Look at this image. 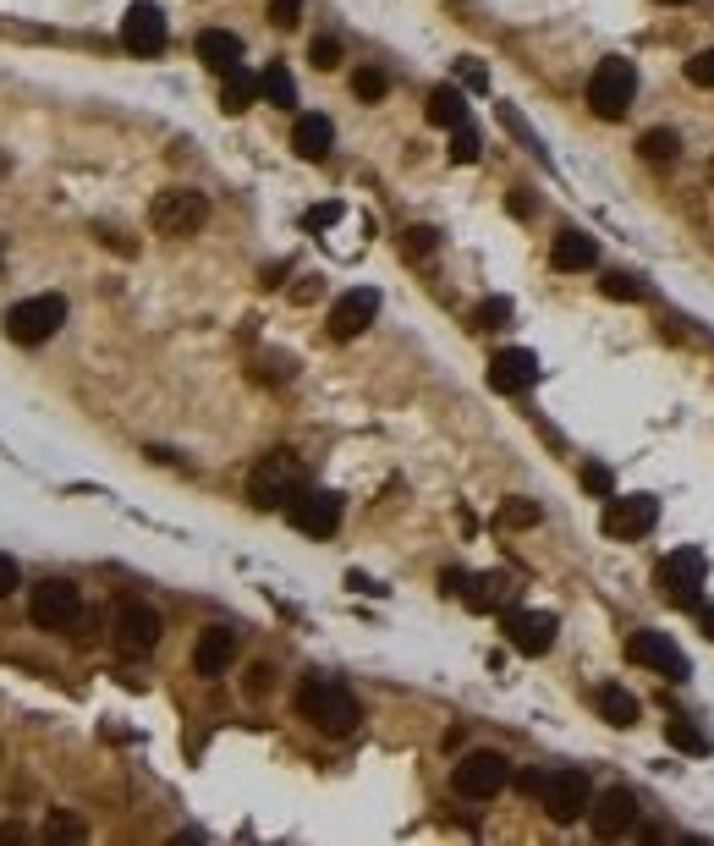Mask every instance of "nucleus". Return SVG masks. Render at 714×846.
<instances>
[{
  "label": "nucleus",
  "mask_w": 714,
  "mask_h": 846,
  "mask_svg": "<svg viewBox=\"0 0 714 846\" xmlns=\"http://www.w3.org/2000/svg\"><path fill=\"white\" fill-rule=\"evenodd\" d=\"M710 176H714V159H710Z\"/></svg>",
  "instance_id": "obj_47"
},
{
  "label": "nucleus",
  "mask_w": 714,
  "mask_h": 846,
  "mask_svg": "<svg viewBox=\"0 0 714 846\" xmlns=\"http://www.w3.org/2000/svg\"><path fill=\"white\" fill-rule=\"evenodd\" d=\"M511 594V582L500 577V571H484V577H467V588H462V599L473 605V610H500V599Z\"/></svg>",
  "instance_id": "obj_25"
},
{
  "label": "nucleus",
  "mask_w": 714,
  "mask_h": 846,
  "mask_svg": "<svg viewBox=\"0 0 714 846\" xmlns=\"http://www.w3.org/2000/svg\"><path fill=\"white\" fill-rule=\"evenodd\" d=\"M665 736H671V747H682V753H710V736H704L699 725H687V714H676V720L665 725Z\"/></svg>",
  "instance_id": "obj_30"
},
{
  "label": "nucleus",
  "mask_w": 714,
  "mask_h": 846,
  "mask_svg": "<svg viewBox=\"0 0 714 846\" xmlns=\"http://www.w3.org/2000/svg\"><path fill=\"white\" fill-rule=\"evenodd\" d=\"M627 654L638 660V666H649V671H660L665 682H687V654L665 638V632H632V643H627Z\"/></svg>",
  "instance_id": "obj_14"
},
{
  "label": "nucleus",
  "mask_w": 714,
  "mask_h": 846,
  "mask_svg": "<svg viewBox=\"0 0 714 846\" xmlns=\"http://www.w3.org/2000/svg\"><path fill=\"white\" fill-rule=\"evenodd\" d=\"M154 643H159V616L148 605H122V616H116V649L127 660H143V654H154Z\"/></svg>",
  "instance_id": "obj_18"
},
{
  "label": "nucleus",
  "mask_w": 714,
  "mask_h": 846,
  "mask_svg": "<svg viewBox=\"0 0 714 846\" xmlns=\"http://www.w3.org/2000/svg\"><path fill=\"white\" fill-rule=\"evenodd\" d=\"M165 39H170V22H165V11L159 6H148V0H138L127 17H122V44L133 50V55H159L165 50Z\"/></svg>",
  "instance_id": "obj_13"
},
{
  "label": "nucleus",
  "mask_w": 714,
  "mask_h": 846,
  "mask_svg": "<svg viewBox=\"0 0 714 846\" xmlns=\"http://www.w3.org/2000/svg\"><path fill=\"white\" fill-rule=\"evenodd\" d=\"M61 324H66V297H61V291H39V297H28V302H17V308L6 313V336H11L17 347H39V341H50Z\"/></svg>",
  "instance_id": "obj_3"
},
{
  "label": "nucleus",
  "mask_w": 714,
  "mask_h": 846,
  "mask_svg": "<svg viewBox=\"0 0 714 846\" xmlns=\"http://www.w3.org/2000/svg\"><path fill=\"white\" fill-rule=\"evenodd\" d=\"M330 220H341V204H319V209H308V226H313V231L330 226Z\"/></svg>",
  "instance_id": "obj_42"
},
{
  "label": "nucleus",
  "mask_w": 714,
  "mask_h": 846,
  "mask_svg": "<svg viewBox=\"0 0 714 846\" xmlns=\"http://www.w3.org/2000/svg\"><path fill=\"white\" fill-rule=\"evenodd\" d=\"M286 517H291V528L297 534H308V539H330L335 528H341V495H330V489H297L291 501H286Z\"/></svg>",
  "instance_id": "obj_9"
},
{
  "label": "nucleus",
  "mask_w": 714,
  "mask_h": 846,
  "mask_svg": "<svg viewBox=\"0 0 714 846\" xmlns=\"http://www.w3.org/2000/svg\"><path fill=\"white\" fill-rule=\"evenodd\" d=\"M297 489H302V462H297L291 451H270V456L253 467V478H248V501L265 506V512L286 506Z\"/></svg>",
  "instance_id": "obj_6"
},
{
  "label": "nucleus",
  "mask_w": 714,
  "mask_h": 846,
  "mask_svg": "<svg viewBox=\"0 0 714 846\" xmlns=\"http://www.w3.org/2000/svg\"><path fill=\"white\" fill-rule=\"evenodd\" d=\"M330 143H335L330 116H319V111L297 116V127H291V148H297L302 159H324V154H330Z\"/></svg>",
  "instance_id": "obj_21"
},
{
  "label": "nucleus",
  "mask_w": 714,
  "mask_h": 846,
  "mask_svg": "<svg viewBox=\"0 0 714 846\" xmlns=\"http://www.w3.org/2000/svg\"><path fill=\"white\" fill-rule=\"evenodd\" d=\"M456 78H462L467 89H484V83H489V72H484V61H473V55H462V61H456Z\"/></svg>",
  "instance_id": "obj_39"
},
{
  "label": "nucleus",
  "mask_w": 714,
  "mask_h": 846,
  "mask_svg": "<svg viewBox=\"0 0 714 846\" xmlns=\"http://www.w3.org/2000/svg\"><path fill=\"white\" fill-rule=\"evenodd\" d=\"M297 17H302V0H270V22L276 28H297Z\"/></svg>",
  "instance_id": "obj_41"
},
{
  "label": "nucleus",
  "mask_w": 714,
  "mask_h": 846,
  "mask_svg": "<svg viewBox=\"0 0 714 846\" xmlns=\"http://www.w3.org/2000/svg\"><path fill=\"white\" fill-rule=\"evenodd\" d=\"M550 259H556V270H593L599 265V248H593L588 231H561L556 248H550Z\"/></svg>",
  "instance_id": "obj_22"
},
{
  "label": "nucleus",
  "mask_w": 714,
  "mask_h": 846,
  "mask_svg": "<svg viewBox=\"0 0 714 846\" xmlns=\"http://www.w3.org/2000/svg\"><path fill=\"white\" fill-rule=\"evenodd\" d=\"M599 291H604V297H615V302H638V297H643V286L632 281V276H621V270H610V276L599 281Z\"/></svg>",
  "instance_id": "obj_35"
},
{
  "label": "nucleus",
  "mask_w": 714,
  "mask_h": 846,
  "mask_svg": "<svg viewBox=\"0 0 714 846\" xmlns=\"http://www.w3.org/2000/svg\"><path fill=\"white\" fill-rule=\"evenodd\" d=\"M308 61H313L319 72H335V66H341V39H324V33H319V39L308 44Z\"/></svg>",
  "instance_id": "obj_32"
},
{
  "label": "nucleus",
  "mask_w": 714,
  "mask_h": 846,
  "mask_svg": "<svg viewBox=\"0 0 714 846\" xmlns=\"http://www.w3.org/2000/svg\"><path fill=\"white\" fill-rule=\"evenodd\" d=\"M687 78H693L699 89H714V50H704V55L687 61Z\"/></svg>",
  "instance_id": "obj_37"
},
{
  "label": "nucleus",
  "mask_w": 714,
  "mask_h": 846,
  "mask_svg": "<svg viewBox=\"0 0 714 846\" xmlns=\"http://www.w3.org/2000/svg\"><path fill=\"white\" fill-rule=\"evenodd\" d=\"M660 6H682V0H660Z\"/></svg>",
  "instance_id": "obj_46"
},
{
  "label": "nucleus",
  "mask_w": 714,
  "mask_h": 846,
  "mask_svg": "<svg viewBox=\"0 0 714 846\" xmlns=\"http://www.w3.org/2000/svg\"><path fill=\"white\" fill-rule=\"evenodd\" d=\"M704 632L714 638V605H704Z\"/></svg>",
  "instance_id": "obj_45"
},
{
  "label": "nucleus",
  "mask_w": 714,
  "mask_h": 846,
  "mask_svg": "<svg viewBox=\"0 0 714 846\" xmlns=\"http://www.w3.org/2000/svg\"><path fill=\"white\" fill-rule=\"evenodd\" d=\"M556 632H561V621L545 610H506V638L517 654H550Z\"/></svg>",
  "instance_id": "obj_17"
},
{
  "label": "nucleus",
  "mask_w": 714,
  "mask_h": 846,
  "mask_svg": "<svg viewBox=\"0 0 714 846\" xmlns=\"http://www.w3.org/2000/svg\"><path fill=\"white\" fill-rule=\"evenodd\" d=\"M198 61L209 66V72H231V66H242V39L237 33H226V28H204L198 33Z\"/></svg>",
  "instance_id": "obj_20"
},
{
  "label": "nucleus",
  "mask_w": 714,
  "mask_h": 846,
  "mask_svg": "<svg viewBox=\"0 0 714 846\" xmlns=\"http://www.w3.org/2000/svg\"><path fill=\"white\" fill-rule=\"evenodd\" d=\"M506 781H511V764H506L500 753H489V747H478V753L456 759V770H451V786H456L462 797H473V803L500 797V792H506Z\"/></svg>",
  "instance_id": "obj_7"
},
{
  "label": "nucleus",
  "mask_w": 714,
  "mask_h": 846,
  "mask_svg": "<svg viewBox=\"0 0 714 846\" xmlns=\"http://www.w3.org/2000/svg\"><path fill=\"white\" fill-rule=\"evenodd\" d=\"M231 660H237V632H226V627L198 632V643H193V671L198 677H220Z\"/></svg>",
  "instance_id": "obj_19"
},
{
  "label": "nucleus",
  "mask_w": 714,
  "mask_h": 846,
  "mask_svg": "<svg viewBox=\"0 0 714 846\" xmlns=\"http://www.w3.org/2000/svg\"><path fill=\"white\" fill-rule=\"evenodd\" d=\"M22 588V566H17V556H0V599H11Z\"/></svg>",
  "instance_id": "obj_38"
},
{
  "label": "nucleus",
  "mask_w": 714,
  "mask_h": 846,
  "mask_svg": "<svg viewBox=\"0 0 714 846\" xmlns=\"http://www.w3.org/2000/svg\"><path fill=\"white\" fill-rule=\"evenodd\" d=\"M204 220H209V198L193 193V187H165V193H154V204H148V226H154L159 237H193Z\"/></svg>",
  "instance_id": "obj_4"
},
{
  "label": "nucleus",
  "mask_w": 714,
  "mask_h": 846,
  "mask_svg": "<svg viewBox=\"0 0 714 846\" xmlns=\"http://www.w3.org/2000/svg\"><path fill=\"white\" fill-rule=\"evenodd\" d=\"M599 714H604L615 731H627V725H638V699H632L627 688L610 682V688H599Z\"/></svg>",
  "instance_id": "obj_26"
},
{
  "label": "nucleus",
  "mask_w": 714,
  "mask_h": 846,
  "mask_svg": "<svg viewBox=\"0 0 714 846\" xmlns=\"http://www.w3.org/2000/svg\"><path fill=\"white\" fill-rule=\"evenodd\" d=\"M44 836H50V842H61V836H66V842H83V825H77V819H66V814H55V819L44 825Z\"/></svg>",
  "instance_id": "obj_40"
},
{
  "label": "nucleus",
  "mask_w": 714,
  "mask_h": 846,
  "mask_svg": "<svg viewBox=\"0 0 714 846\" xmlns=\"http://www.w3.org/2000/svg\"><path fill=\"white\" fill-rule=\"evenodd\" d=\"M259 100H270V105H281V111L297 105V83H291V72H286L281 61H270V66L259 72Z\"/></svg>",
  "instance_id": "obj_27"
},
{
  "label": "nucleus",
  "mask_w": 714,
  "mask_h": 846,
  "mask_svg": "<svg viewBox=\"0 0 714 846\" xmlns=\"http://www.w3.org/2000/svg\"><path fill=\"white\" fill-rule=\"evenodd\" d=\"M506 319H511V302H506V297H489V302H478V313H473L478 330H500Z\"/></svg>",
  "instance_id": "obj_33"
},
{
  "label": "nucleus",
  "mask_w": 714,
  "mask_h": 846,
  "mask_svg": "<svg viewBox=\"0 0 714 846\" xmlns=\"http://www.w3.org/2000/svg\"><path fill=\"white\" fill-rule=\"evenodd\" d=\"M539 523V506L534 501H506L500 506V528H534Z\"/></svg>",
  "instance_id": "obj_34"
},
{
  "label": "nucleus",
  "mask_w": 714,
  "mask_h": 846,
  "mask_svg": "<svg viewBox=\"0 0 714 846\" xmlns=\"http://www.w3.org/2000/svg\"><path fill=\"white\" fill-rule=\"evenodd\" d=\"M352 94L374 105V100H385V94H391V78H385L380 66H358V72H352Z\"/></svg>",
  "instance_id": "obj_29"
},
{
  "label": "nucleus",
  "mask_w": 714,
  "mask_h": 846,
  "mask_svg": "<svg viewBox=\"0 0 714 846\" xmlns=\"http://www.w3.org/2000/svg\"><path fill=\"white\" fill-rule=\"evenodd\" d=\"M407 254H434V231H428V226L407 231Z\"/></svg>",
  "instance_id": "obj_43"
},
{
  "label": "nucleus",
  "mask_w": 714,
  "mask_h": 846,
  "mask_svg": "<svg viewBox=\"0 0 714 846\" xmlns=\"http://www.w3.org/2000/svg\"><path fill=\"white\" fill-rule=\"evenodd\" d=\"M704 577H710V561H704V550H671L665 561H660V588H665V599L671 605H682V610H693L699 599H704Z\"/></svg>",
  "instance_id": "obj_8"
},
{
  "label": "nucleus",
  "mask_w": 714,
  "mask_h": 846,
  "mask_svg": "<svg viewBox=\"0 0 714 846\" xmlns=\"http://www.w3.org/2000/svg\"><path fill=\"white\" fill-rule=\"evenodd\" d=\"M660 523V501L654 495H610L599 528L610 539H649V528Z\"/></svg>",
  "instance_id": "obj_11"
},
{
  "label": "nucleus",
  "mask_w": 714,
  "mask_h": 846,
  "mask_svg": "<svg viewBox=\"0 0 714 846\" xmlns=\"http://www.w3.org/2000/svg\"><path fill=\"white\" fill-rule=\"evenodd\" d=\"M297 709H302V720L319 725L324 736H346V731H358V720H363L358 699H352L341 682H330V677H308V682L297 688Z\"/></svg>",
  "instance_id": "obj_1"
},
{
  "label": "nucleus",
  "mask_w": 714,
  "mask_h": 846,
  "mask_svg": "<svg viewBox=\"0 0 714 846\" xmlns=\"http://www.w3.org/2000/svg\"><path fill=\"white\" fill-rule=\"evenodd\" d=\"M253 100H259V78H253L248 66H231V72H226V83H220V105H226L231 116H242Z\"/></svg>",
  "instance_id": "obj_23"
},
{
  "label": "nucleus",
  "mask_w": 714,
  "mask_h": 846,
  "mask_svg": "<svg viewBox=\"0 0 714 846\" xmlns=\"http://www.w3.org/2000/svg\"><path fill=\"white\" fill-rule=\"evenodd\" d=\"M424 116L434 122V127H462V122H467V100H462V89H451V83L434 89L428 105H424Z\"/></svg>",
  "instance_id": "obj_24"
},
{
  "label": "nucleus",
  "mask_w": 714,
  "mask_h": 846,
  "mask_svg": "<svg viewBox=\"0 0 714 846\" xmlns=\"http://www.w3.org/2000/svg\"><path fill=\"white\" fill-rule=\"evenodd\" d=\"M588 819H593V836H599V842L627 836V830L638 825V797H632L627 786H610V792H599V797L588 803Z\"/></svg>",
  "instance_id": "obj_15"
},
{
  "label": "nucleus",
  "mask_w": 714,
  "mask_h": 846,
  "mask_svg": "<svg viewBox=\"0 0 714 846\" xmlns=\"http://www.w3.org/2000/svg\"><path fill=\"white\" fill-rule=\"evenodd\" d=\"M539 803H545V814H550L556 825H571V819H582V814H588L593 786H588V775H582V770H550V775H545V786H539Z\"/></svg>",
  "instance_id": "obj_10"
},
{
  "label": "nucleus",
  "mask_w": 714,
  "mask_h": 846,
  "mask_svg": "<svg viewBox=\"0 0 714 846\" xmlns=\"http://www.w3.org/2000/svg\"><path fill=\"white\" fill-rule=\"evenodd\" d=\"M582 489H588V495H599V501H610V489H615L610 467H604V462H588V467H582Z\"/></svg>",
  "instance_id": "obj_36"
},
{
  "label": "nucleus",
  "mask_w": 714,
  "mask_h": 846,
  "mask_svg": "<svg viewBox=\"0 0 714 846\" xmlns=\"http://www.w3.org/2000/svg\"><path fill=\"white\" fill-rule=\"evenodd\" d=\"M676 148H682V143H676V133H671V127H654V133H643V138H638V154H643V159H654V165H671V159H676Z\"/></svg>",
  "instance_id": "obj_28"
},
{
  "label": "nucleus",
  "mask_w": 714,
  "mask_h": 846,
  "mask_svg": "<svg viewBox=\"0 0 714 846\" xmlns=\"http://www.w3.org/2000/svg\"><path fill=\"white\" fill-rule=\"evenodd\" d=\"M270 677H276L270 666H253V671H248V693H270Z\"/></svg>",
  "instance_id": "obj_44"
},
{
  "label": "nucleus",
  "mask_w": 714,
  "mask_h": 846,
  "mask_svg": "<svg viewBox=\"0 0 714 846\" xmlns=\"http://www.w3.org/2000/svg\"><path fill=\"white\" fill-rule=\"evenodd\" d=\"M489 385H495L500 396H522V391H534V385H539V358H534L528 347H506V352H495V363H489Z\"/></svg>",
  "instance_id": "obj_16"
},
{
  "label": "nucleus",
  "mask_w": 714,
  "mask_h": 846,
  "mask_svg": "<svg viewBox=\"0 0 714 846\" xmlns=\"http://www.w3.org/2000/svg\"><path fill=\"white\" fill-rule=\"evenodd\" d=\"M478 154H484L478 127H467V122H462V127H451V159H456V165H473Z\"/></svg>",
  "instance_id": "obj_31"
},
{
  "label": "nucleus",
  "mask_w": 714,
  "mask_h": 846,
  "mask_svg": "<svg viewBox=\"0 0 714 846\" xmlns=\"http://www.w3.org/2000/svg\"><path fill=\"white\" fill-rule=\"evenodd\" d=\"M28 616H33V627H44V632H72L77 616H83V594H77V582H66V577H44V582L28 594Z\"/></svg>",
  "instance_id": "obj_5"
},
{
  "label": "nucleus",
  "mask_w": 714,
  "mask_h": 846,
  "mask_svg": "<svg viewBox=\"0 0 714 846\" xmlns=\"http://www.w3.org/2000/svg\"><path fill=\"white\" fill-rule=\"evenodd\" d=\"M632 100H638V66L621 61V55L599 61L593 78H588V111L604 116V122H621L632 111Z\"/></svg>",
  "instance_id": "obj_2"
},
{
  "label": "nucleus",
  "mask_w": 714,
  "mask_h": 846,
  "mask_svg": "<svg viewBox=\"0 0 714 846\" xmlns=\"http://www.w3.org/2000/svg\"><path fill=\"white\" fill-rule=\"evenodd\" d=\"M374 313H380V291H374V286H352V291H341L335 308H330V336H335V341H352V336H363V330L374 324Z\"/></svg>",
  "instance_id": "obj_12"
}]
</instances>
